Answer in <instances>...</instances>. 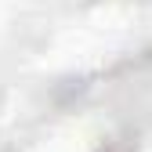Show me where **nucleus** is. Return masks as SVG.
I'll list each match as a JSON object with an SVG mask.
<instances>
[]
</instances>
